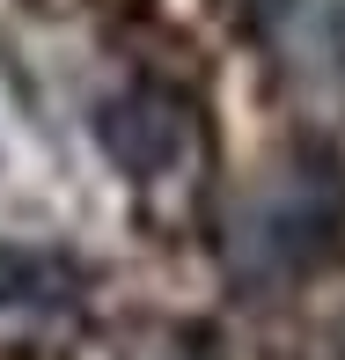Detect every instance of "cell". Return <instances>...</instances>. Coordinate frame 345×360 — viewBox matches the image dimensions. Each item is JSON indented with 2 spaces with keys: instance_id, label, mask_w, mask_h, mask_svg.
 <instances>
[{
  "instance_id": "obj_1",
  "label": "cell",
  "mask_w": 345,
  "mask_h": 360,
  "mask_svg": "<svg viewBox=\"0 0 345 360\" xmlns=\"http://www.w3.org/2000/svg\"><path fill=\"white\" fill-rule=\"evenodd\" d=\"M345 243V184L331 169H287L228 214V272L250 294L301 287Z\"/></svg>"
},
{
  "instance_id": "obj_3",
  "label": "cell",
  "mask_w": 345,
  "mask_h": 360,
  "mask_svg": "<svg viewBox=\"0 0 345 360\" xmlns=\"http://www.w3.org/2000/svg\"><path fill=\"white\" fill-rule=\"evenodd\" d=\"M89 272L67 250L44 243H0V316H59L81 302Z\"/></svg>"
},
{
  "instance_id": "obj_4",
  "label": "cell",
  "mask_w": 345,
  "mask_h": 360,
  "mask_svg": "<svg viewBox=\"0 0 345 360\" xmlns=\"http://www.w3.org/2000/svg\"><path fill=\"white\" fill-rule=\"evenodd\" d=\"M294 59H301V81L331 96V110L345 118V0H301L294 8Z\"/></svg>"
},
{
  "instance_id": "obj_2",
  "label": "cell",
  "mask_w": 345,
  "mask_h": 360,
  "mask_svg": "<svg viewBox=\"0 0 345 360\" xmlns=\"http://www.w3.org/2000/svg\"><path fill=\"white\" fill-rule=\"evenodd\" d=\"M96 147H103L125 176H140V184L169 176L176 162L191 155V110H184V96L155 89V81H133V89L103 96V103H96Z\"/></svg>"
}]
</instances>
